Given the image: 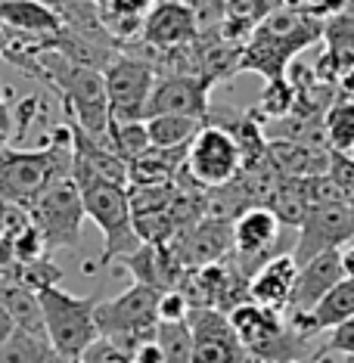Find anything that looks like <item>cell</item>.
I'll return each mask as SVG.
<instances>
[{
    "mask_svg": "<svg viewBox=\"0 0 354 363\" xmlns=\"http://www.w3.org/2000/svg\"><path fill=\"white\" fill-rule=\"evenodd\" d=\"M72 174V130L56 128L44 150H0V205H26Z\"/></svg>",
    "mask_w": 354,
    "mask_h": 363,
    "instance_id": "6da1fadb",
    "label": "cell"
},
{
    "mask_svg": "<svg viewBox=\"0 0 354 363\" xmlns=\"http://www.w3.org/2000/svg\"><path fill=\"white\" fill-rule=\"evenodd\" d=\"M75 184L81 189V202H84V214L100 227L103 233V255H100V267H106L109 261H118L131 255L134 249L143 245V239L134 230V214H131V199H128V186L109 184L103 177L94 174H78L72 171Z\"/></svg>",
    "mask_w": 354,
    "mask_h": 363,
    "instance_id": "7a4b0ae2",
    "label": "cell"
},
{
    "mask_svg": "<svg viewBox=\"0 0 354 363\" xmlns=\"http://www.w3.org/2000/svg\"><path fill=\"white\" fill-rule=\"evenodd\" d=\"M38 301L56 357L65 363H78L81 354L100 338L96 298L94 295H69L60 286H44L38 289Z\"/></svg>",
    "mask_w": 354,
    "mask_h": 363,
    "instance_id": "3957f363",
    "label": "cell"
},
{
    "mask_svg": "<svg viewBox=\"0 0 354 363\" xmlns=\"http://www.w3.org/2000/svg\"><path fill=\"white\" fill-rule=\"evenodd\" d=\"M26 211L38 230L40 242H44V252L78 249L81 220L87 214H84V202H81V189L72 174L53 180L44 193L26 205Z\"/></svg>",
    "mask_w": 354,
    "mask_h": 363,
    "instance_id": "277c9868",
    "label": "cell"
},
{
    "mask_svg": "<svg viewBox=\"0 0 354 363\" xmlns=\"http://www.w3.org/2000/svg\"><path fill=\"white\" fill-rule=\"evenodd\" d=\"M155 304H159V292L153 286L134 283L115 298L96 301V329L103 338H109L131 354L140 342L153 338L159 329Z\"/></svg>",
    "mask_w": 354,
    "mask_h": 363,
    "instance_id": "5b68a950",
    "label": "cell"
},
{
    "mask_svg": "<svg viewBox=\"0 0 354 363\" xmlns=\"http://www.w3.org/2000/svg\"><path fill=\"white\" fill-rule=\"evenodd\" d=\"M243 171V150L233 134L218 125H202L187 150L184 174L202 189H218L236 180Z\"/></svg>",
    "mask_w": 354,
    "mask_h": 363,
    "instance_id": "8992f818",
    "label": "cell"
},
{
    "mask_svg": "<svg viewBox=\"0 0 354 363\" xmlns=\"http://www.w3.org/2000/svg\"><path fill=\"white\" fill-rule=\"evenodd\" d=\"M112 121H143V106L155 87V65L137 56H112L103 65Z\"/></svg>",
    "mask_w": 354,
    "mask_h": 363,
    "instance_id": "52a82bcc",
    "label": "cell"
},
{
    "mask_svg": "<svg viewBox=\"0 0 354 363\" xmlns=\"http://www.w3.org/2000/svg\"><path fill=\"white\" fill-rule=\"evenodd\" d=\"M280 230L283 224L267 205H252L233 220V261L249 279L261 264L280 255Z\"/></svg>",
    "mask_w": 354,
    "mask_h": 363,
    "instance_id": "ba28073f",
    "label": "cell"
},
{
    "mask_svg": "<svg viewBox=\"0 0 354 363\" xmlns=\"http://www.w3.org/2000/svg\"><path fill=\"white\" fill-rule=\"evenodd\" d=\"M354 239V218L348 211V202H336V205H314L304 218V224L299 227V239H295L292 258L302 264H308L311 258L323 252H339Z\"/></svg>",
    "mask_w": 354,
    "mask_h": 363,
    "instance_id": "9c48e42d",
    "label": "cell"
},
{
    "mask_svg": "<svg viewBox=\"0 0 354 363\" xmlns=\"http://www.w3.org/2000/svg\"><path fill=\"white\" fill-rule=\"evenodd\" d=\"M187 326L193 333V363H252L224 311L193 308Z\"/></svg>",
    "mask_w": 354,
    "mask_h": 363,
    "instance_id": "30bf717a",
    "label": "cell"
},
{
    "mask_svg": "<svg viewBox=\"0 0 354 363\" xmlns=\"http://www.w3.org/2000/svg\"><path fill=\"white\" fill-rule=\"evenodd\" d=\"M209 94L211 81L199 75H165L155 81L150 100L143 106V121L153 115H190V118H209Z\"/></svg>",
    "mask_w": 354,
    "mask_h": 363,
    "instance_id": "8fae6325",
    "label": "cell"
},
{
    "mask_svg": "<svg viewBox=\"0 0 354 363\" xmlns=\"http://www.w3.org/2000/svg\"><path fill=\"white\" fill-rule=\"evenodd\" d=\"M295 279H299V261L292 258V252H280L252 274L249 301L283 313L286 308H289Z\"/></svg>",
    "mask_w": 354,
    "mask_h": 363,
    "instance_id": "7c38bea8",
    "label": "cell"
},
{
    "mask_svg": "<svg viewBox=\"0 0 354 363\" xmlns=\"http://www.w3.org/2000/svg\"><path fill=\"white\" fill-rule=\"evenodd\" d=\"M143 40L159 53L180 50L196 40V16L184 4H159L143 19Z\"/></svg>",
    "mask_w": 354,
    "mask_h": 363,
    "instance_id": "4fadbf2b",
    "label": "cell"
},
{
    "mask_svg": "<svg viewBox=\"0 0 354 363\" xmlns=\"http://www.w3.org/2000/svg\"><path fill=\"white\" fill-rule=\"evenodd\" d=\"M0 26L50 47L62 35L65 22L53 6L40 4V0H0Z\"/></svg>",
    "mask_w": 354,
    "mask_h": 363,
    "instance_id": "5bb4252c",
    "label": "cell"
},
{
    "mask_svg": "<svg viewBox=\"0 0 354 363\" xmlns=\"http://www.w3.org/2000/svg\"><path fill=\"white\" fill-rule=\"evenodd\" d=\"M345 279L342 270V249L339 252H323L317 258H311L308 264L299 267V279H295L292 298L286 311H314L317 301L333 289L336 283Z\"/></svg>",
    "mask_w": 354,
    "mask_h": 363,
    "instance_id": "9a60e30c",
    "label": "cell"
},
{
    "mask_svg": "<svg viewBox=\"0 0 354 363\" xmlns=\"http://www.w3.org/2000/svg\"><path fill=\"white\" fill-rule=\"evenodd\" d=\"M329 152L333 150H314V146L295 143L283 137H267V162L274 164L283 177H314L329 171Z\"/></svg>",
    "mask_w": 354,
    "mask_h": 363,
    "instance_id": "2e32d148",
    "label": "cell"
},
{
    "mask_svg": "<svg viewBox=\"0 0 354 363\" xmlns=\"http://www.w3.org/2000/svg\"><path fill=\"white\" fill-rule=\"evenodd\" d=\"M202 125V118H190V115H153V118H146V134H150V146L184 150L193 143Z\"/></svg>",
    "mask_w": 354,
    "mask_h": 363,
    "instance_id": "e0dca14e",
    "label": "cell"
},
{
    "mask_svg": "<svg viewBox=\"0 0 354 363\" xmlns=\"http://www.w3.org/2000/svg\"><path fill=\"white\" fill-rule=\"evenodd\" d=\"M60 360L50 345V338L40 333L16 326L10 335L0 342V363H53Z\"/></svg>",
    "mask_w": 354,
    "mask_h": 363,
    "instance_id": "ac0fdd59",
    "label": "cell"
},
{
    "mask_svg": "<svg viewBox=\"0 0 354 363\" xmlns=\"http://www.w3.org/2000/svg\"><path fill=\"white\" fill-rule=\"evenodd\" d=\"M267 208L277 214L283 227L299 230L304 224V218H308V211H311L308 199H304L302 180L299 177H280V186H277V193L270 196Z\"/></svg>",
    "mask_w": 354,
    "mask_h": 363,
    "instance_id": "d6986e66",
    "label": "cell"
},
{
    "mask_svg": "<svg viewBox=\"0 0 354 363\" xmlns=\"http://www.w3.org/2000/svg\"><path fill=\"white\" fill-rule=\"evenodd\" d=\"M0 301L6 304L13 323L19 326V329H28V333L47 335L44 313H40V301H38L35 289H28V286H6L4 292H0Z\"/></svg>",
    "mask_w": 354,
    "mask_h": 363,
    "instance_id": "ffe728a7",
    "label": "cell"
},
{
    "mask_svg": "<svg viewBox=\"0 0 354 363\" xmlns=\"http://www.w3.org/2000/svg\"><path fill=\"white\" fill-rule=\"evenodd\" d=\"M320 326V333H329L333 326L345 323L348 317H354V283L351 279H342V283H336L323 298L317 301V308L311 311Z\"/></svg>",
    "mask_w": 354,
    "mask_h": 363,
    "instance_id": "44dd1931",
    "label": "cell"
},
{
    "mask_svg": "<svg viewBox=\"0 0 354 363\" xmlns=\"http://www.w3.org/2000/svg\"><path fill=\"white\" fill-rule=\"evenodd\" d=\"M326 143L333 152H351L354 150V100L333 103L323 112Z\"/></svg>",
    "mask_w": 354,
    "mask_h": 363,
    "instance_id": "7402d4cb",
    "label": "cell"
},
{
    "mask_svg": "<svg viewBox=\"0 0 354 363\" xmlns=\"http://www.w3.org/2000/svg\"><path fill=\"white\" fill-rule=\"evenodd\" d=\"M112 150L125 162H134L137 155L150 150V134H146V121H112L109 128Z\"/></svg>",
    "mask_w": 354,
    "mask_h": 363,
    "instance_id": "603a6c76",
    "label": "cell"
},
{
    "mask_svg": "<svg viewBox=\"0 0 354 363\" xmlns=\"http://www.w3.org/2000/svg\"><path fill=\"white\" fill-rule=\"evenodd\" d=\"M155 338L162 345L165 363H193V333L184 323H159Z\"/></svg>",
    "mask_w": 354,
    "mask_h": 363,
    "instance_id": "cb8c5ba5",
    "label": "cell"
},
{
    "mask_svg": "<svg viewBox=\"0 0 354 363\" xmlns=\"http://www.w3.org/2000/svg\"><path fill=\"white\" fill-rule=\"evenodd\" d=\"M302 180V189H304V199H308V205L314 208V205H336V202H348L345 199V193L339 189V184H336L333 177L326 174H314V177H299Z\"/></svg>",
    "mask_w": 354,
    "mask_h": 363,
    "instance_id": "d4e9b609",
    "label": "cell"
},
{
    "mask_svg": "<svg viewBox=\"0 0 354 363\" xmlns=\"http://www.w3.org/2000/svg\"><path fill=\"white\" fill-rule=\"evenodd\" d=\"M193 304L180 289H165L159 292V304H155V313H159V323H184L190 317Z\"/></svg>",
    "mask_w": 354,
    "mask_h": 363,
    "instance_id": "484cf974",
    "label": "cell"
},
{
    "mask_svg": "<svg viewBox=\"0 0 354 363\" xmlns=\"http://www.w3.org/2000/svg\"><path fill=\"white\" fill-rule=\"evenodd\" d=\"M283 6L286 0H230V16L240 22H261Z\"/></svg>",
    "mask_w": 354,
    "mask_h": 363,
    "instance_id": "4316f807",
    "label": "cell"
},
{
    "mask_svg": "<svg viewBox=\"0 0 354 363\" xmlns=\"http://www.w3.org/2000/svg\"><path fill=\"white\" fill-rule=\"evenodd\" d=\"M78 363H131V354L125 348H118L115 342H109V338H96L90 348L81 354Z\"/></svg>",
    "mask_w": 354,
    "mask_h": 363,
    "instance_id": "83f0119b",
    "label": "cell"
},
{
    "mask_svg": "<svg viewBox=\"0 0 354 363\" xmlns=\"http://www.w3.org/2000/svg\"><path fill=\"white\" fill-rule=\"evenodd\" d=\"M329 177L339 184L345 199H354V159H351V152H329Z\"/></svg>",
    "mask_w": 354,
    "mask_h": 363,
    "instance_id": "f1b7e54d",
    "label": "cell"
},
{
    "mask_svg": "<svg viewBox=\"0 0 354 363\" xmlns=\"http://www.w3.org/2000/svg\"><path fill=\"white\" fill-rule=\"evenodd\" d=\"M345 354V357H354V317H348L345 323L329 329V338L323 345V354Z\"/></svg>",
    "mask_w": 354,
    "mask_h": 363,
    "instance_id": "f546056e",
    "label": "cell"
},
{
    "mask_svg": "<svg viewBox=\"0 0 354 363\" xmlns=\"http://www.w3.org/2000/svg\"><path fill=\"white\" fill-rule=\"evenodd\" d=\"M131 363H165V354H162V345L159 338H146V342H140L134 351H131Z\"/></svg>",
    "mask_w": 354,
    "mask_h": 363,
    "instance_id": "4dcf8cb0",
    "label": "cell"
},
{
    "mask_svg": "<svg viewBox=\"0 0 354 363\" xmlns=\"http://www.w3.org/2000/svg\"><path fill=\"white\" fill-rule=\"evenodd\" d=\"M342 270H345V279L354 283V242H348L342 249Z\"/></svg>",
    "mask_w": 354,
    "mask_h": 363,
    "instance_id": "1f68e13d",
    "label": "cell"
},
{
    "mask_svg": "<svg viewBox=\"0 0 354 363\" xmlns=\"http://www.w3.org/2000/svg\"><path fill=\"white\" fill-rule=\"evenodd\" d=\"M16 329V323H13V317H10V311H6V304L0 301V342H4L6 335H10Z\"/></svg>",
    "mask_w": 354,
    "mask_h": 363,
    "instance_id": "d6a6232c",
    "label": "cell"
},
{
    "mask_svg": "<svg viewBox=\"0 0 354 363\" xmlns=\"http://www.w3.org/2000/svg\"><path fill=\"white\" fill-rule=\"evenodd\" d=\"M40 4H47V6H53V10H56V13H60V10H62V4H65V0H40Z\"/></svg>",
    "mask_w": 354,
    "mask_h": 363,
    "instance_id": "836d02e7",
    "label": "cell"
},
{
    "mask_svg": "<svg viewBox=\"0 0 354 363\" xmlns=\"http://www.w3.org/2000/svg\"><path fill=\"white\" fill-rule=\"evenodd\" d=\"M348 211H351V218H354V199H348Z\"/></svg>",
    "mask_w": 354,
    "mask_h": 363,
    "instance_id": "e575fe53",
    "label": "cell"
},
{
    "mask_svg": "<svg viewBox=\"0 0 354 363\" xmlns=\"http://www.w3.org/2000/svg\"><path fill=\"white\" fill-rule=\"evenodd\" d=\"M348 363H354V357H351V360H348Z\"/></svg>",
    "mask_w": 354,
    "mask_h": 363,
    "instance_id": "d590c367",
    "label": "cell"
}]
</instances>
